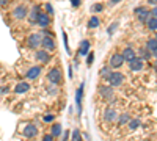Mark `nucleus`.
Segmentation results:
<instances>
[{"label": "nucleus", "instance_id": "obj_1", "mask_svg": "<svg viewBox=\"0 0 157 141\" xmlns=\"http://www.w3.org/2000/svg\"><path fill=\"white\" fill-rule=\"evenodd\" d=\"M47 80H49V83H52V85H60L61 82H63V74H61V71L58 69V68H52L49 72H47Z\"/></svg>", "mask_w": 157, "mask_h": 141}, {"label": "nucleus", "instance_id": "obj_2", "mask_svg": "<svg viewBox=\"0 0 157 141\" xmlns=\"http://www.w3.org/2000/svg\"><path fill=\"white\" fill-rule=\"evenodd\" d=\"M11 14L17 20H24V19H27V16H29V8L25 5H17V6H14V9H13Z\"/></svg>", "mask_w": 157, "mask_h": 141}, {"label": "nucleus", "instance_id": "obj_3", "mask_svg": "<svg viewBox=\"0 0 157 141\" xmlns=\"http://www.w3.org/2000/svg\"><path fill=\"white\" fill-rule=\"evenodd\" d=\"M123 65H124V57H123V54H113V55L110 57V60H109V66H110L112 69H120Z\"/></svg>", "mask_w": 157, "mask_h": 141}, {"label": "nucleus", "instance_id": "obj_4", "mask_svg": "<svg viewBox=\"0 0 157 141\" xmlns=\"http://www.w3.org/2000/svg\"><path fill=\"white\" fill-rule=\"evenodd\" d=\"M41 39H43L41 33H33V35H30V36H29V39H27V46H29L30 49L36 50V49L41 47Z\"/></svg>", "mask_w": 157, "mask_h": 141}, {"label": "nucleus", "instance_id": "obj_5", "mask_svg": "<svg viewBox=\"0 0 157 141\" xmlns=\"http://www.w3.org/2000/svg\"><path fill=\"white\" fill-rule=\"evenodd\" d=\"M107 82H109L113 88L121 86V85H123V82H124V74H121V72H112Z\"/></svg>", "mask_w": 157, "mask_h": 141}, {"label": "nucleus", "instance_id": "obj_6", "mask_svg": "<svg viewBox=\"0 0 157 141\" xmlns=\"http://www.w3.org/2000/svg\"><path fill=\"white\" fill-rule=\"evenodd\" d=\"M35 58L38 60V63H41V65H47V63L50 61V54L46 49H36Z\"/></svg>", "mask_w": 157, "mask_h": 141}, {"label": "nucleus", "instance_id": "obj_7", "mask_svg": "<svg viewBox=\"0 0 157 141\" xmlns=\"http://www.w3.org/2000/svg\"><path fill=\"white\" fill-rule=\"evenodd\" d=\"M41 47L49 50V52H52V50H55L57 44H55V39H54V36H50V35H46L43 36V39H41Z\"/></svg>", "mask_w": 157, "mask_h": 141}, {"label": "nucleus", "instance_id": "obj_8", "mask_svg": "<svg viewBox=\"0 0 157 141\" xmlns=\"http://www.w3.org/2000/svg\"><path fill=\"white\" fill-rule=\"evenodd\" d=\"M83 86L85 83H80V86L77 88V91H75V107H77V113H78V116L82 114V99H83Z\"/></svg>", "mask_w": 157, "mask_h": 141}, {"label": "nucleus", "instance_id": "obj_9", "mask_svg": "<svg viewBox=\"0 0 157 141\" xmlns=\"http://www.w3.org/2000/svg\"><path fill=\"white\" fill-rule=\"evenodd\" d=\"M22 135L25 138H36L38 136V127L35 124H25V127L22 129Z\"/></svg>", "mask_w": 157, "mask_h": 141}, {"label": "nucleus", "instance_id": "obj_10", "mask_svg": "<svg viewBox=\"0 0 157 141\" xmlns=\"http://www.w3.org/2000/svg\"><path fill=\"white\" fill-rule=\"evenodd\" d=\"M143 68H145V60L140 58V57H135L134 60L129 61V69H130V71L138 72V71H141Z\"/></svg>", "mask_w": 157, "mask_h": 141}, {"label": "nucleus", "instance_id": "obj_11", "mask_svg": "<svg viewBox=\"0 0 157 141\" xmlns=\"http://www.w3.org/2000/svg\"><path fill=\"white\" fill-rule=\"evenodd\" d=\"M36 25H38V27H41V28H49V25H50V16L47 14V13H43L41 11L38 14Z\"/></svg>", "mask_w": 157, "mask_h": 141}, {"label": "nucleus", "instance_id": "obj_12", "mask_svg": "<svg viewBox=\"0 0 157 141\" xmlns=\"http://www.w3.org/2000/svg\"><path fill=\"white\" fill-rule=\"evenodd\" d=\"M116 119H118V113H116V110L112 108V107L105 108V111H104V121L109 122V124H113V122H116Z\"/></svg>", "mask_w": 157, "mask_h": 141}, {"label": "nucleus", "instance_id": "obj_13", "mask_svg": "<svg viewBox=\"0 0 157 141\" xmlns=\"http://www.w3.org/2000/svg\"><path fill=\"white\" fill-rule=\"evenodd\" d=\"M39 13H41V9H39L38 5H33V6L29 9L27 19H29V24H30V25H36V20H38V14H39Z\"/></svg>", "mask_w": 157, "mask_h": 141}, {"label": "nucleus", "instance_id": "obj_14", "mask_svg": "<svg viewBox=\"0 0 157 141\" xmlns=\"http://www.w3.org/2000/svg\"><path fill=\"white\" fill-rule=\"evenodd\" d=\"M41 75V66H32L29 68V71L25 72V79L27 80H36Z\"/></svg>", "mask_w": 157, "mask_h": 141}, {"label": "nucleus", "instance_id": "obj_15", "mask_svg": "<svg viewBox=\"0 0 157 141\" xmlns=\"http://www.w3.org/2000/svg\"><path fill=\"white\" fill-rule=\"evenodd\" d=\"M90 49H91V44H90V41L88 39H83L82 43H80V46H78V57H86L88 55V52H90Z\"/></svg>", "mask_w": 157, "mask_h": 141}, {"label": "nucleus", "instance_id": "obj_16", "mask_svg": "<svg viewBox=\"0 0 157 141\" xmlns=\"http://www.w3.org/2000/svg\"><path fill=\"white\" fill-rule=\"evenodd\" d=\"M29 89H30V83L24 80V82H19V83L14 86V93H16V94H25Z\"/></svg>", "mask_w": 157, "mask_h": 141}, {"label": "nucleus", "instance_id": "obj_17", "mask_svg": "<svg viewBox=\"0 0 157 141\" xmlns=\"http://www.w3.org/2000/svg\"><path fill=\"white\" fill-rule=\"evenodd\" d=\"M123 57H124V61H130V60H134L135 57H137V52L132 49V47H126L124 50H123Z\"/></svg>", "mask_w": 157, "mask_h": 141}, {"label": "nucleus", "instance_id": "obj_18", "mask_svg": "<svg viewBox=\"0 0 157 141\" xmlns=\"http://www.w3.org/2000/svg\"><path fill=\"white\" fill-rule=\"evenodd\" d=\"M99 94H101L104 99L113 96V86H112V85H109V86H99Z\"/></svg>", "mask_w": 157, "mask_h": 141}, {"label": "nucleus", "instance_id": "obj_19", "mask_svg": "<svg viewBox=\"0 0 157 141\" xmlns=\"http://www.w3.org/2000/svg\"><path fill=\"white\" fill-rule=\"evenodd\" d=\"M110 74H112V68L110 66H104V68L99 69V77H101V79H104V80H109Z\"/></svg>", "mask_w": 157, "mask_h": 141}, {"label": "nucleus", "instance_id": "obj_20", "mask_svg": "<svg viewBox=\"0 0 157 141\" xmlns=\"http://www.w3.org/2000/svg\"><path fill=\"white\" fill-rule=\"evenodd\" d=\"M129 121H130V116H129V113H123V114H118V119H116V122H118V125H120V127L126 125V124H127Z\"/></svg>", "mask_w": 157, "mask_h": 141}, {"label": "nucleus", "instance_id": "obj_21", "mask_svg": "<svg viewBox=\"0 0 157 141\" xmlns=\"http://www.w3.org/2000/svg\"><path fill=\"white\" fill-rule=\"evenodd\" d=\"M146 25H148V28L152 30V32H157V17L151 14V17L146 20Z\"/></svg>", "mask_w": 157, "mask_h": 141}, {"label": "nucleus", "instance_id": "obj_22", "mask_svg": "<svg viewBox=\"0 0 157 141\" xmlns=\"http://www.w3.org/2000/svg\"><path fill=\"white\" fill-rule=\"evenodd\" d=\"M148 50H149V52L152 54L154 52V50L157 49V38H151V39H148L146 41V46H145Z\"/></svg>", "mask_w": 157, "mask_h": 141}, {"label": "nucleus", "instance_id": "obj_23", "mask_svg": "<svg viewBox=\"0 0 157 141\" xmlns=\"http://www.w3.org/2000/svg\"><path fill=\"white\" fill-rule=\"evenodd\" d=\"M99 24H101V20H99L98 16H91L90 20H88V28H98Z\"/></svg>", "mask_w": 157, "mask_h": 141}, {"label": "nucleus", "instance_id": "obj_24", "mask_svg": "<svg viewBox=\"0 0 157 141\" xmlns=\"http://www.w3.org/2000/svg\"><path fill=\"white\" fill-rule=\"evenodd\" d=\"M140 125H141V122H140V119H138V118H137V119H130V121L127 122V127H129L130 130H137Z\"/></svg>", "mask_w": 157, "mask_h": 141}, {"label": "nucleus", "instance_id": "obj_25", "mask_svg": "<svg viewBox=\"0 0 157 141\" xmlns=\"http://www.w3.org/2000/svg\"><path fill=\"white\" fill-rule=\"evenodd\" d=\"M50 133L54 135V138L60 136V135H61V125H60V124H54V125L50 127Z\"/></svg>", "mask_w": 157, "mask_h": 141}, {"label": "nucleus", "instance_id": "obj_26", "mask_svg": "<svg viewBox=\"0 0 157 141\" xmlns=\"http://www.w3.org/2000/svg\"><path fill=\"white\" fill-rule=\"evenodd\" d=\"M151 55H152V54L149 52V50H148L146 47L138 50V57H140V58H143V60H149V58H151Z\"/></svg>", "mask_w": 157, "mask_h": 141}, {"label": "nucleus", "instance_id": "obj_27", "mask_svg": "<svg viewBox=\"0 0 157 141\" xmlns=\"http://www.w3.org/2000/svg\"><path fill=\"white\" fill-rule=\"evenodd\" d=\"M137 17H138V20H140L141 24H146V20L151 17V9H149V11H146V13H143V14H138Z\"/></svg>", "mask_w": 157, "mask_h": 141}, {"label": "nucleus", "instance_id": "obj_28", "mask_svg": "<svg viewBox=\"0 0 157 141\" xmlns=\"http://www.w3.org/2000/svg\"><path fill=\"white\" fill-rule=\"evenodd\" d=\"M71 139L80 141V139H82V133H80V130H78V129H74V130H72V133H71Z\"/></svg>", "mask_w": 157, "mask_h": 141}, {"label": "nucleus", "instance_id": "obj_29", "mask_svg": "<svg viewBox=\"0 0 157 141\" xmlns=\"http://www.w3.org/2000/svg\"><path fill=\"white\" fill-rule=\"evenodd\" d=\"M104 11V5L102 3H94L91 6V13H102Z\"/></svg>", "mask_w": 157, "mask_h": 141}, {"label": "nucleus", "instance_id": "obj_30", "mask_svg": "<svg viewBox=\"0 0 157 141\" xmlns=\"http://www.w3.org/2000/svg\"><path fill=\"white\" fill-rule=\"evenodd\" d=\"M93 61H94V54L93 52H88V55H86V66L90 68L91 65H93Z\"/></svg>", "mask_w": 157, "mask_h": 141}, {"label": "nucleus", "instance_id": "obj_31", "mask_svg": "<svg viewBox=\"0 0 157 141\" xmlns=\"http://www.w3.org/2000/svg\"><path fill=\"white\" fill-rule=\"evenodd\" d=\"M63 43H64V47H66V52L71 54V49H69V44H68V35H66V32H63Z\"/></svg>", "mask_w": 157, "mask_h": 141}, {"label": "nucleus", "instance_id": "obj_32", "mask_svg": "<svg viewBox=\"0 0 157 141\" xmlns=\"http://www.w3.org/2000/svg\"><path fill=\"white\" fill-rule=\"evenodd\" d=\"M44 8H46V13H47V14H50V16H52V14H54V13H55L54 6H52V5H50L49 2H47V3H44Z\"/></svg>", "mask_w": 157, "mask_h": 141}, {"label": "nucleus", "instance_id": "obj_33", "mask_svg": "<svg viewBox=\"0 0 157 141\" xmlns=\"http://www.w3.org/2000/svg\"><path fill=\"white\" fill-rule=\"evenodd\" d=\"M146 11H149L146 6H137V8L134 9V13H135L137 16H138V14H143V13H146Z\"/></svg>", "mask_w": 157, "mask_h": 141}, {"label": "nucleus", "instance_id": "obj_34", "mask_svg": "<svg viewBox=\"0 0 157 141\" xmlns=\"http://www.w3.org/2000/svg\"><path fill=\"white\" fill-rule=\"evenodd\" d=\"M47 93L52 94V96H55V94L58 93V91H57V88H55V85H52V83H50V85L47 86Z\"/></svg>", "mask_w": 157, "mask_h": 141}, {"label": "nucleus", "instance_id": "obj_35", "mask_svg": "<svg viewBox=\"0 0 157 141\" xmlns=\"http://www.w3.org/2000/svg\"><path fill=\"white\" fill-rule=\"evenodd\" d=\"M116 27H118V22H113V24L110 25V27H109V35H112V33L116 30Z\"/></svg>", "mask_w": 157, "mask_h": 141}, {"label": "nucleus", "instance_id": "obj_36", "mask_svg": "<svg viewBox=\"0 0 157 141\" xmlns=\"http://www.w3.org/2000/svg\"><path fill=\"white\" fill-rule=\"evenodd\" d=\"M43 119H44L46 122H52V121H54V114H50V113H47V114H46V116H44Z\"/></svg>", "mask_w": 157, "mask_h": 141}, {"label": "nucleus", "instance_id": "obj_37", "mask_svg": "<svg viewBox=\"0 0 157 141\" xmlns=\"http://www.w3.org/2000/svg\"><path fill=\"white\" fill-rule=\"evenodd\" d=\"M10 93V89L6 88V86H0V96H5V94H8Z\"/></svg>", "mask_w": 157, "mask_h": 141}, {"label": "nucleus", "instance_id": "obj_38", "mask_svg": "<svg viewBox=\"0 0 157 141\" xmlns=\"http://www.w3.org/2000/svg\"><path fill=\"white\" fill-rule=\"evenodd\" d=\"M52 139H54V135H52V133H50V135L47 133V135L43 136V141H52Z\"/></svg>", "mask_w": 157, "mask_h": 141}, {"label": "nucleus", "instance_id": "obj_39", "mask_svg": "<svg viewBox=\"0 0 157 141\" xmlns=\"http://www.w3.org/2000/svg\"><path fill=\"white\" fill-rule=\"evenodd\" d=\"M80 3H82V0H71V5L75 6V8H77V6H80Z\"/></svg>", "mask_w": 157, "mask_h": 141}, {"label": "nucleus", "instance_id": "obj_40", "mask_svg": "<svg viewBox=\"0 0 157 141\" xmlns=\"http://www.w3.org/2000/svg\"><path fill=\"white\" fill-rule=\"evenodd\" d=\"M120 2H121V0H110V2H109V6H115V5H118Z\"/></svg>", "mask_w": 157, "mask_h": 141}, {"label": "nucleus", "instance_id": "obj_41", "mask_svg": "<svg viewBox=\"0 0 157 141\" xmlns=\"http://www.w3.org/2000/svg\"><path fill=\"white\" fill-rule=\"evenodd\" d=\"M151 14H152V16H155V17H157V5H155V6H154V8H152V11H151Z\"/></svg>", "mask_w": 157, "mask_h": 141}, {"label": "nucleus", "instance_id": "obj_42", "mask_svg": "<svg viewBox=\"0 0 157 141\" xmlns=\"http://www.w3.org/2000/svg\"><path fill=\"white\" fill-rule=\"evenodd\" d=\"M68 75H69V79H72V66L68 68Z\"/></svg>", "mask_w": 157, "mask_h": 141}, {"label": "nucleus", "instance_id": "obj_43", "mask_svg": "<svg viewBox=\"0 0 157 141\" xmlns=\"http://www.w3.org/2000/svg\"><path fill=\"white\" fill-rule=\"evenodd\" d=\"M8 5V0H0V6H6Z\"/></svg>", "mask_w": 157, "mask_h": 141}, {"label": "nucleus", "instance_id": "obj_44", "mask_svg": "<svg viewBox=\"0 0 157 141\" xmlns=\"http://www.w3.org/2000/svg\"><path fill=\"white\" fill-rule=\"evenodd\" d=\"M63 139H69V132H64L63 133Z\"/></svg>", "mask_w": 157, "mask_h": 141}, {"label": "nucleus", "instance_id": "obj_45", "mask_svg": "<svg viewBox=\"0 0 157 141\" xmlns=\"http://www.w3.org/2000/svg\"><path fill=\"white\" fill-rule=\"evenodd\" d=\"M148 3H149V5H154V6H155V5H157V0H148Z\"/></svg>", "mask_w": 157, "mask_h": 141}, {"label": "nucleus", "instance_id": "obj_46", "mask_svg": "<svg viewBox=\"0 0 157 141\" xmlns=\"http://www.w3.org/2000/svg\"><path fill=\"white\" fill-rule=\"evenodd\" d=\"M152 68H154V71L157 72V61H155V63H154V65H152Z\"/></svg>", "mask_w": 157, "mask_h": 141}, {"label": "nucleus", "instance_id": "obj_47", "mask_svg": "<svg viewBox=\"0 0 157 141\" xmlns=\"http://www.w3.org/2000/svg\"><path fill=\"white\" fill-rule=\"evenodd\" d=\"M152 57H154V58H157V49H155L154 52H152Z\"/></svg>", "mask_w": 157, "mask_h": 141}, {"label": "nucleus", "instance_id": "obj_48", "mask_svg": "<svg viewBox=\"0 0 157 141\" xmlns=\"http://www.w3.org/2000/svg\"><path fill=\"white\" fill-rule=\"evenodd\" d=\"M155 38H157V33H155Z\"/></svg>", "mask_w": 157, "mask_h": 141}]
</instances>
